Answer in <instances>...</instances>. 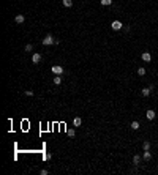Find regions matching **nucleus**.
I'll list each match as a JSON object with an SVG mask.
<instances>
[{
	"label": "nucleus",
	"instance_id": "1",
	"mask_svg": "<svg viewBox=\"0 0 158 175\" xmlns=\"http://www.w3.org/2000/svg\"><path fill=\"white\" fill-rule=\"evenodd\" d=\"M54 43H55V39H54L52 35H46L44 38H43V44L44 46H51V44H54Z\"/></svg>",
	"mask_w": 158,
	"mask_h": 175
},
{
	"label": "nucleus",
	"instance_id": "2",
	"mask_svg": "<svg viewBox=\"0 0 158 175\" xmlns=\"http://www.w3.org/2000/svg\"><path fill=\"white\" fill-rule=\"evenodd\" d=\"M63 71H65V69H63L60 65H54V66H52V73H54V74L62 76V74H63Z\"/></svg>",
	"mask_w": 158,
	"mask_h": 175
},
{
	"label": "nucleus",
	"instance_id": "3",
	"mask_svg": "<svg viewBox=\"0 0 158 175\" xmlns=\"http://www.w3.org/2000/svg\"><path fill=\"white\" fill-rule=\"evenodd\" d=\"M32 62H33V63H35V65H38V63H40V62H41V54H38V52H35V54H33V55H32Z\"/></svg>",
	"mask_w": 158,
	"mask_h": 175
},
{
	"label": "nucleus",
	"instance_id": "4",
	"mask_svg": "<svg viewBox=\"0 0 158 175\" xmlns=\"http://www.w3.org/2000/svg\"><path fill=\"white\" fill-rule=\"evenodd\" d=\"M152 90H153V85H149V87H146V88H142V96H149L150 93H152Z\"/></svg>",
	"mask_w": 158,
	"mask_h": 175
},
{
	"label": "nucleus",
	"instance_id": "5",
	"mask_svg": "<svg viewBox=\"0 0 158 175\" xmlns=\"http://www.w3.org/2000/svg\"><path fill=\"white\" fill-rule=\"evenodd\" d=\"M111 27H112V30H120V29L123 27V24H122L120 21H114L112 24H111Z\"/></svg>",
	"mask_w": 158,
	"mask_h": 175
},
{
	"label": "nucleus",
	"instance_id": "6",
	"mask_svg": "<svg viewBox=\"0 0 158 175\" xmlns=\"http://www.w3.org/2000/svg\"><path fill=\"white\" fill-rule=\"evenodd\" d=\"M155 115H157V114H155V110H152V109H149V110L146 112L147 120H153V118H155Z\"/></svg>",
	"mask_w": 158,
	"mask_h": 175
},
{
	"label": "nucleus",
	"instance_id": "7",
	"mask_svg": "<svg viewBox=\"0 0 158 175\" xmlns=\"http://www.w3.org/2000/svg\"><path fill=\"white\" fill-rule=\"evenodd\" d=\"M24 21H25L24 14H18V16H16V18H14V22H16V24H22V22H24Z\"/></svg>",
	"mask_w": 158,
	"mask_h": 175
},
{
	"label": "nucleus",
	"instance_id": "8",
	"mask_svg": "<svg viewBox=\"0 0 158 175\" xmlns=\"http://www.w3.org/2000/svg\"><path fill=\"white\" fill-rule=\"evenodd\" d=\"M141 57H142V60H144V62H150V60H152V55H150L149 52H144Z\"/></svg>",
	"mask_w": 158,
	"mask_h": 175
},
{
	"label": "nucleus",
	"instance_id": "9",
	"mask_svg": "<svg viewBox=\"0 0 158 175\" xmlns=\"http://www.w3.org/2000/svg\"><path fill=\"white\" fill-rule=\"evenodd\" d=\"M142 158H144L146 161H149L150 158H152V153H150L149 150H144V155H142Z\"/></svg>",
	"mask_w": 158,
	"mask_h": 175
},
{
	"label": "nucleus",
	"instance_id": "10",
	"mask_svg": "<svg viewBox=\"0 0 158 175\" xmlns=\"http://www.w3.org/2000/svg\"><path fill=\"white\" fill-rule=\"evenodd\" d=\"M81 123H82V118H81V117H74L73 125H74V126H81Z\"/></svg>",
	"mask_w": 158,
	"mask_h": 175
},
{
	"label": "nucleus",
	"instance_id": "11",
	"mask_svg": "<svg viewBox=\"0 0 158 175\" xmlns=\"http://www.w3.org/2000/svg\"><path fill=\"white\" fill-rule=\"evenodd\" d=\"M139 163H141V156H139V155H134V156H133V164H134V166H137Z\"/></svg>",
	"mask_w": 158,
	"mask_h": 175
},
{
	"label": "nucleus",
	"instance_id": "12",
	"mask_svg": "<svg viewBox=\"0 0 158 175\" xmlns=\"http://www.w3.org/2000/svg\"><path fill=\"white\" fill-rule=\"evenodd\" d=\"M54 84H55V85H60V84H62V76L57 74L55 77H54Z\"/></svg>",
	"mask_w": 158,
	"mask_h": 175
},
{
	"label": "nucleus",
	"instance_id": "13",
	"mask_svg": "<svg viewBox=\"0 0 158 175\" xmlns=\"http://www.w3.org/2000/svg\"><path fill=\"white\" fill-rule=\"evenodd\" d=\"M66 134H68L70 137H74V136H76V131L71 129V128H68V129H66Z\"/></svg>",
	"mask_w": 158,
	"mask_h": 175
},
{
	"label": "nucleus",
	"instance_id": "14",
	"mask_svg": "<svg viewBox=\"0 0 158 175\" xmlns=\"http://www.w3.org/2000/svg\"><path fill=\"white\" fill-rule=\"evenodd\" d=\"M137 76H146V68H137Z\"/></svg>",
	"mask_w": 158,
	"mask_h": 175
},
{
	"label": "nucleus",
	"instance_id": "15",
	"mask_svg": "<svg viewBox=\"0 0 158 175\" xmlns=\"http://www.w3.org/2000/svg\"><path fill=\"white\" fill-rule=\"evenodd\" d=\"M139 128H141L139 122H133V123H131V129H134V131H136V129H139Z\"/></svg>",
	"mask_w": 158,
	"mask_h": 175
},
{
	"label": "nucleus",
	"instance_id": "16",
	"mask_svg": "<svg viewBox=\"0 0 158 175\" xmlns=\"http://www.w3.org/2000/svg\"><path fill=\"white\" fill-rule=\"evenodd\" d=\"M63 5L66 8H70V6H73V0H63Z\"/></svg>",
	"mask_w": 158,
	"mask_h": 175
},
{
	"label": "nucleus",
	"instance_id": "17",
	"mask_svg": "<svg viewBox=\"0 0 158 175\" xmlns=\"http://www.w3.org/2000/svg\"><path fill=\"white\" fill-rule=\"evenodd\" d=\"M100 2H101L103 6H109L111 3H112V0H100Z\"/></svg>",
	"mask_w": 158,
	"mask_h": 175
},
{
	"label": "nucleus",
	"instance_id": "18",
	"mask_svg": "<svg viewBox=\"0 0 158 175\" xmlns=\"http://www.w3.org/2000/svg\"><path fill=\"white\" fill-rule=\"evenodd\" d=\"M142 148L144 150H150V142H149V140H146V142L142 144Z\"/></svg>",
	"mask_w": 158,
	"mask_h": 175
},
{
	"label": "nucleus",
	"instance_id": "19",
	"mask_svg": "<svg viewBox=\"0 0 158 175\" xmlns=\"http://www.w3.org/2000/svg\"><path fill=\"white\" fill-rule=\"evenodd\" d=\"M24 49H25V52H32V50H33V46H32V44H27Z\"/></svg>",
	"mask_w": 158,
	"mask_h": 175
},
{
	"label": "nucleus",
	"instance_id": "20",
	"mask_svg": "<svg viewBox=\"0 0 158 175\" xmlns=\"http://www.w3.org/2000/svg\"><path fill=\"white\" fill-rule=\"evenodd\" d=\"M25 95L27 96H33L35 93H33V90H25Z\"/></svg>",
	"mask_w": 158,
	"mask_h": 175
},
{
	"label": "nucleus",
	"instance_id": "21",
	"mask_svg": "<svg viewBox=\"0 0 158 175\" xmlns=\"http://www.w3.org/2000/svg\"><path fill=\"white\" fill-rule=\"evenodd\" d=\"M51 158H52V155H51V153H46V155H44V159H46V161H49Z\"/></svg>",
	"mask_w": 158,
	"mask_h": 175
}]
</instances>
